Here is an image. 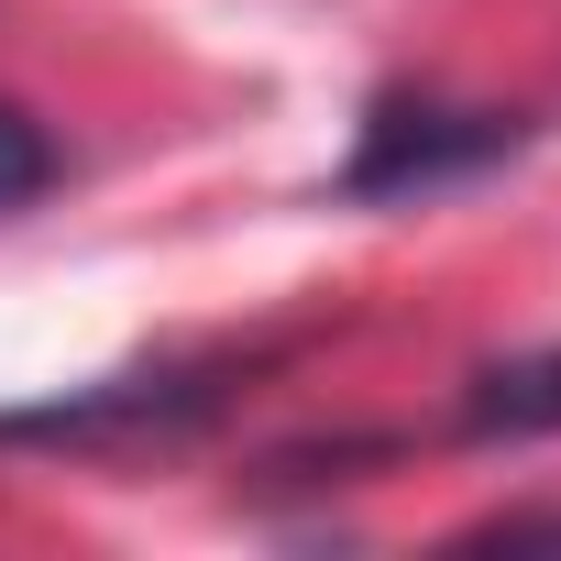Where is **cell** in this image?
I'll use <instances>...</instances> for the list:
<instances>
[{
  "label": "cell",
  "mask_w": 561,
  "mask_h": 561,
  "mask_svg": "<svg viewBox=\"0 0 561 561\" xmlns=\"http://www.w3.org/2000/svg\"><path fill=\"white\" fill-rule=\"evenodd\" d=\"M528 122L517 111H440V100H375L364 154L342 165V198H419L451 176H484L495 154H517Z\"/></svg>",
  "instance_id": "cell-1"
},
{
  "label": "cell",
  "mask_w": 561,
  "mask_h": 561,
  "mask_svg": "<svg viewBox=\"0 0 561 561\" xmlns=\"http://www.w3.org/2000/svg\"><path fill=\"white\" fill-rule=\"evenodd\" d=\"M220 408V375H122V386H89L67 408H12L0 419V451L12 440H133V430H187Z\"/></svg>",
  "instance_id": "cell-2"
},
{
  "label": "cell",
  "mask_w": 561,
  "mask_h": 561,
  "mask_svg": "<svg viewBox=\"0 0 561 561\" xmlns=\"http://www.w3.org/2000/svg\"><path fill=\"white\" fill-rule=\"evenodd\" d=\"M462 550H561V506H506V517L462 528Z\"/></svg>",
  "instance_id": "cell-5"
},
{
  "label": "cell",
  "mask_w": 561,
  "mask_h": 561,
  "mask_svg": "<svg viewBox=\"0 0 561 561\" xmlns=\"http://www.w3.org/2000/svg\"><path fill=\"white\" fill-rule=\"evenodd\" d=\"M561 430V353H506L462 386V440H550Z\"/></svg>",
  "instance_id": "cell-3"
},
{
  "label": "cell",
  "mask_w": 561,
  "mask_h": 561,
  "mask_svg": "<svg viewBox=\"0 0 561 561\" xmlns=\"http://www.w3.org/2000/svg\"><path fill=\"white\" fill-rule=\"evenodd\" d=\"M56 187V133L23 111V100H0V209H23Z\"/></svg>",
  "instance_id": "cell-4"
}]
</instances>
